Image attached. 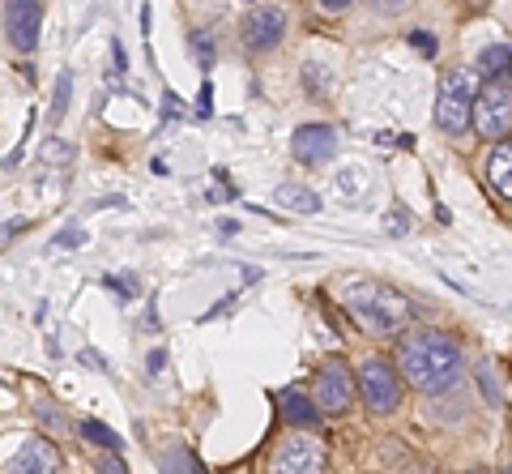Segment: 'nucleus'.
<instances>
[{"label": "nucleus", "mask_w": 512, "mask_h": 474, "mask_svg": "<svg viewBox=\"0 0 512 474\" xmlns=\"http://www.w3.org/2000/svg\"><path fill=\"white\" fill-rule=\"evenodd\" d=\"M5 466L18 470V474H52V470H60V453H56L52 440L30 436V440H22L18 453H13Z\"/></svg>", "instance_id": "9d476101"}, {"label": "nucleus", "mask_w": 512, "mask_h": 474, "mask_svg": "<svg viewBox=\"0 0 512 474\" xmlns=\"http://www.w3.org/2000/svg\"><path fill=\"white\" fill-rule=\"evenodd\" d=\"M367 5H376V9H384V13H397V9H406L410 0H367Z\"/></svg>", "instance_id": "cd10ccee"}, {"label": "nucleus", "mask_w": 512, "mask_h": 474, "mask_svg": "<svg viewBox=\"0 0 512 474\" xmlns=\"http://www.w3.org/2000/svg\"><path fill=\"white\" fill-rule=\"evenodd\" d=\"M278 402H282V410H286V419H291V423H303V428H312V423L320 419V415H316V406L303 398L299 389H282V393H278Z\"/></svg>", "instance_id": "4468645a"}, {"label": "nucleus", "mask_w": 512, "mask_h": 474, "mask_svg": "<svg viewBox=\"0 0 512 474\" xmlns=\"http://www.w3.org/2000/svg\"><path fill=\"white\" fill-rule=\"evenodd\" d=\"M320 5H325V9H333V13H338V9H346V5H350V0H320Z\"/></svg>", "instance_id": "473e14b6"}, {"label": "nucleus", "mask_w": 512, "mask_h": 474, "mask_svg": "<svg viewBox=\"0 0 512 474\" xmlns=\"http://www.w3.org/2000/svg\"><path fill=\"white\" fill-rule=\"evenodd\" d=\"M512 150L504 146V141H500V146H495L491 150V158H487V180H491V188H495V193H500L504 201L512 197Z\"/></svg>", "instance_id": "f8f14e48"}, {"label": "nucleus", "mask_w": 512, "mask_h": 474, "mask_svg": "<svg viewBox=\"0 0 512 474\" xmlns=\"http://www.w3.org/2000/svg\"><path fill=\"white\" fill-rule=\"evenodd\" d=\"M286 30V13L282 9H252L248 22H244V43L252 52H269V47H278Z\"/></svg>", "instance_id": "9b49d317"}, {"label": "nucleus", "mask_w": 512, "mask_h": 474, "mask_svg": "<svg viewBox=\"0 0 512 474\" xmlns=\"http://www.w3.org/2000/svg\"><path fill=\"white\" fill-rule=\"evenodd\" d=\"M478 94V77L470 69H453L440 77V94H436V124L448 137H461L470 129V107Z\"/></svg>", "instance_id": "7ed1b4c3"}, {"label": "nucleus", "mask_w": 512, "mask_h": 474, "mask_svg": "<svg viewBox=\"0 0 512 474\" xmlns=\"http://www.w3.org/2000/svg\"><path fill=\"white\" fill-rule=\"evenodd\" d=\"M402 376L427 398H444L466 376V355H461L457 338L440 334V329H419L402 342Z\"/></svg>", "instance_id": "f257e3e1"}, {"label": "nucleus", "mask_w": 512, "mask_h": 474, "mask_svg": "<svg viewBox=\"0 0 512 474\" xmlns=\"http://www.w3.org/2000/svg\"><path fill=\"white\" fill-rule=\"evenodd\" d=\"M56 244H60V248H82V244H86V231L69 227V231H60V235H56Z\"/></svg>", "instance_id": "b1692460"}, {"label": "nucleus", "mask_w": 512, "mask_h": 474, "mask_svg": "<svg viewBox=\"0 0 512 474\" xmlns=\"http://www.w3.org/2000/svg\"><path fill=\"white\" fill-rule=\"evenodd\" d=\"M363 176H367L363 167H346V171H342V188H346V193H355V188H363V184H367Z\"/></svg>", "instance_id": "5701e85b"}, {"label": "nucleus", "mask_w": 512, "mask_h": 474, "mask_svg": "<svg viewBox=\"0 0 512 474\" xmlns=\"http://www.w3.org/2000/svg\"><path fill=\"white\" fill-rule=\"evenodd\" d=\"M158 466H163V470H201V462H197V457H192L184 445L167 449V453H163V462H158Z\"/></svg>", "instance_id": "6ab92c4d"}, {"label": "nucleus", "mask_w": 512, "mask_h": 474, "mask_svg": "<svg viewBox=\"0 0 512 474\" xmlns=\"http://www.w3.org/2000/svg\"><path fill=\"white\" fill-rule=\"evenodd\" d=\"M478 381H483V393H487L491 406H504V385H500V372H495L491 363H483V368H478Z\"/></svg>", "instance_id": "f3484780"}, {"label": "nucleus", "mask_w": 512, "mask_h": 474, "mask_svg": "<svg viewBox=\"0 0 512 474\" xmlns=\"http://www.w3.org/2000/svg\"><path fill=\"white\" fill-rule=\"evenodd\" d=\"M410 47H414V52H423L427 60L440 52V43H436V35H431V30H414V35H410Z\"/></svg>", "instance_id": "4be33fe9"}, {"label": "nucleus", "mask_w": 512, "mask_h": 474, "mask_svg": "<svg viewBox=\"0 0 512 474\" xmlns=\"http://www.w3.org/2000/svg\"><path fill=\"white\" fill-rule=\"evenodd\" d=\"M269 466H274L278 474H312V470L325 466V445H320L316 436H308V432H291L274 449V462Z\"/></svg>", "instance_id": "423d86ee"}, {"label": "nucleus", "mask_w": 512, "mask_h": 474, "mask_svg": "<svg viewBox=\"0 0 512 474\" xmlns=\"http://www.w3.org/2000/svg\"><path fill=\"white\" fill-rule=\"evenodd\" d=\"M82 436H86V440H94V445H103L107 453H120V449H124V445H120V436L111 432V428H103V423H94V419H90V423H82Z\"/></svg>", "instance_id": "dca6fc26"}, {"label": "nucleus", "mask_w": 512, "mask_h": 474, "mask_svg": "<svg viewBox=\"0 0 512 474\" xmlns=\"http://www.w3.org/2000/svg\"><path fill=\"white\" fill-rule=\"evenodd\" d=\"M342 304L350 312V321L367 334H393L410 321V299L402 291L384 287V282H350L342 291Z\"/></svg>", "instance_id": "f03ea898"}, {"label": "nucleus", "mask_w": 512, "mask_h": 474, "mask_svg": "<svg viewBox=\"0 0 512 474\" xmlns=\"http://www.w3.org/2000/svg\"><path fill=\"white\" fill-rule=\"evenodd\" d=\"M483 69L495 77V73H508V43L504 39H495L487 52H483Z\"/></svg>", "instance_id": "a211bd4d"}, {"label": "nucleus", "mask_w": 512, "mask_h": 474, "mask_svg": "<svg viewBox=\"0 0 512 474\" xmlns=\"http://www.w3.org/2000/svg\"><path fill=\"white\" fill-rule=\"evenodd\" d=\"M43 30V5L39 0H9L5 5V35L18 52H35Z\"/></svg>", "instance_id": "6e6552de"}, {"label": "nucleus", "mask_w": 512, "mask_h": 474, "mask_svg": "<svg viewBox=\"0 0 512 474\" xmlns=\"http://www.w3.org/2000/svg\"><path fill=\"white\" fill-rule=\"evenodd\" d=\"M69 94H73V73H60L56 77V99H52V120H60L69 112Z\"/></svg>", "instance_id": "aec40b11"}, {"label": "nucleus", "mask_w": 512, "mask_h": 474, "mask_svg": "<svg viewBox=\"0 0 512 474\" xmlns=\"http://www.w3.org/2000/svg\"><path fill=\"white\" fill-rule=\"evenodd\" d=\"M355 398V381H350V368L342 359H329L316 376V415H342Z\"/></svg>", "instance_id": "0eeeda50"}, {"label": "nucleus", "mask_w": 512, "mask_h": 474, "mask_svg": "<svg viewBox=\"0 0 512 474\" xmlns=\"http://www.w3.org/2000/svg\"><path fill=\"white\" fill-rule=\"evenodd\" d=\"M107 287H111V291H120L124 299H133V295H137V282H128V278H107Z\"/></svg>", "instance_id": "a878e982"}, {"label": "nucleus", "mask_w": 512, "mask_h": 474, "mask_svg": "<svg viewBox=\"0 0 512 474\" xmlns=\"http://www.w3.org/2000/svg\"><path fill=\"white\" fill-rule=\"evenodd\" d=\"M210 103H214V94H210V82H205L201 94H197V116H210V112H214Z\"/></svg>", "instance_id": "bb28decb"}, {"label": "nucleus", "mask_w": 512, "mask_h": 474, "mask_svg": "<svg viewBox=\"0 0 512 474\" xmlns=\"http://www.w3.org/2000/svg\"><path fill=\"white\" fill-rule=\"evenodd\" d=\"M111 60H116V69H120V73L128 69V56H124V47H120V39H116V43H111Z\"/></svg>", "instance_id": "c756f323"}, {"label": "nucleus", "mask_w": 512, "mask_h": 474, "mask_svg": "<svg viewBox=\"0 0 512 474\" xmlns=\"http://www.w3.org/2000/svg\"><path fill=\"white\" fill-rule=\"evenodd\" d=\"M39 415H43V423H47V428H56V432H64V428H69V423L60 419V410H56V406H39Z\"/></svg>", "instance_id": "393cba45"}, {"label": "nucleus", "mask_w": 512, "mask_h": 474, "mask_svg": "<svg viewBox=\"0 0 512 474\" xmlns=\"http://www.w3.org/2000/svg\"><path fill=\"white\" fill-rule=\"evenodd\" d=\"M303 86H308V94H316V99H325V94L333 90V77H329V69L325 65H303Z\"/></svg>", "instance_id": "2eb2a0df"}, {"label": "nucleus", "mask_w": 512, "mask_h": 474, "mask_svg": "<svg viewBox=\"0 0 512 474\" xmlns=\"http://www.w3.org/2000/svg\"><path fill=\"white\" fill-rule=\"evenodd\" d=\"M359 389L367 406H372V415H393L397 402H402V385H397L393 368L384 359H367L359 368Z\"/></svg>", "instance_id": "39448f33"}, {"label": "nucleus", "mask_w": 512, "mask_h": 474, "mask_svg": "<svg viewBox=\"0 0 512 474\" xmlns=\"http://www.w3.org/2000/svg\"><path fill=\"white\" fill-rule=\"evenodd\" d=\"M291 154L308 167L329 163V158L338 154V133H333L329 124H303V129H295V137H291Z\"/></svg>", "instance_id": "1a4fd4ad"}, {"label": "nucleus", "mask_w": 512, "mask_h": 474, "mask_svg": "<svg viewBox=\"0 0 512 474\" xmlns=\"http://www.w3.org/2000/svg\"><path fill=\"white\" fill-rule=\"evenodd\" d=\"M26 223H18V218H13V223H0V240H9V235H18Z\"/></svg>", "instance_id": "7c9ffc66"}, {"label": "nucleus", "mask_w": 512, "mask_h": 474, "mask_svg": "<svg viewBox=\"0 0 512 474\" xmlns=\"http://www.w3.org/2000/svg\"><path fill=\"white\" fill-rule=\"evenodd\" d=\"M163 103H167V116H184V103H180V99H175V94H167V99H163Z\"/></svg>", "instance_id": "2f4dec72"}, {"label": "nucleus", "mask_w": 512, "mask_h": 474, "mask_svg": "<svg viewBox=\"0 0 512 474\" xmlns=\"http://www.w3.org/2000/svg\"><path fill=\"white\" fill-rule=\"evenodd\" d=\"M192 47H197V60H201V65L210 69V65H214V35H210V30H197V35H192Z\"/></svg>", "instance_id": "412c9836"}, {"label": "nucleus", "mask_w": 512, "mask_h": 474, "mask_svg": "<svg viewBox=\"0 0 512 474\" xmlns=\"http://www.w3.org/2000/svg\"><path fill=\"white\" fill-rule=\"evenodd\" d=\"M278 205H286V210H295V214H316L320 197L303 184H278Z\"/></svg>", "instance_id": "ddd939ff"}, {"label": "nucleus", "mask_w": 512, "mask_h": 474, "mask_svg": "<svg viewBox=\"0 0 512 474\" xmlns=\"http://www.w3.org/2000/svg\"><path fill=\"white\" fill-rule=\"evenodd\" d=\"M163 363H167V351H150V359H146L150 376H154V372H163Z\"/></svg>", "instance_id": "c85d7f7f"}, {"label": "nucleus", "mask_w": 512, "mask_h": 474, "mask_svg": "<svg viewBox=\"0 0 512 474\" xmlns=\"http://www.w3.org/2000/svg\"><path fill=\"white\" fill-rule=\"evenodd\" d=\"M470 124H478V133L487 141H504L512 129V86H508V73H495L483 94H474V107H470Z\"/></svg>", "instance_id": "20e7f679"}]
</instances>
